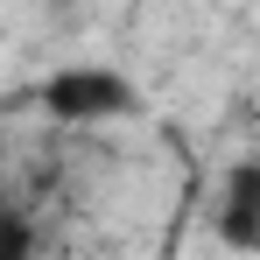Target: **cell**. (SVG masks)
<instances>
[{
  "mask_svg": "<svg viewBox=\"0 0 260 260\" xmlns=\"http://www.w3.org/2000/svg\"><path fill=\"white\" fill-rule=\"evenodd\" d=\"M43 113L49 120H120L134 113V85L120 71H106V63H78V71H56L43 85Z\"/></svg>",
  "mask_w": 260,
  "mask_h": 260,
  "instance_id": "obj_1",
  "label": "cell"
}]
</instances>
